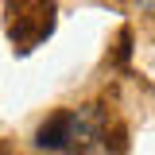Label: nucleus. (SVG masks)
I'll return each instance as SVG.
<instances>
[{
    "instance_id": "f257e3e1",
    "label": "nucleus",
    "mask_w": 155,
    "mask_h": 155,
    "mask_svg": "<svg viewBox=\"0 0 155 155\" xmlns=\"http://www.w3.org/2000/svg\"><path fill=\"white\" fill-rule=\"evenodd\" d=\"M35 147L62 155H97L105 147V113L101 105H81V109H62L47 116L35 132Z\"/></svg>"
},
{
    "instance_id": "7ed1b4c3",
    "label": "nucleus",
    "mask_w": 155,
    "mask_h": 155,
    "mask_svg": "<svg viewBox=\"0 0 155 155\" xmlns=\"http://www.w3.org/2000/svg\"><path fill=\"white\" fill-rule=\"evenodd\" d=\"M136 4H140L143 12H155V0H136Z\"/></svg>"
},
{
    "instance_id": "f03ea898",
    "label": "nucleus",
    "mask_w": 155,
    "mask_h": 155,
    "mask_svg": "<svg viewBox=\"0 0 155 155\" xmlns=\"http://www.w3.org/2000/svg\"><path fill=\"white\" fill-rule=\"evenodd\" d=\"M4 16H8V39L16 43V51H31L54 31V0H4Z\"/></svg>"
}]
</instances>
